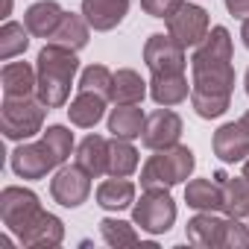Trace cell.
Masks as SVG:
<instances>
[{
  "mask_svg": "<svg viewBox=\"0 0 249 249\" xmlns=\"http://www.w3.org/2000/svg\"><path fill=\"white\" fill-rule=\"evenodd\" d=\"M182 3H185V0H141V9H144L147 15H153V18L167 21V18H170Z\"/></svg>",
  "mask_w": 249,
  "mask_h": 249,
  "instance_id": "d6a6232c",
  "label": "cell"
},
{
  "mask_svg": "<svg viewBox=\"0 0 249 249\" xmlns=\"http://www.w3.org/2000/svg\"><path fill=\"white\" fill-rule=\"evenodd\" d=\"M144 123H147V114L138 106H114L108 114V132L114 138L135 141L144 132Z\"/></svg>",
  "mask_w": 249,
  "mask_h": 249,
  "instance_id": "484cf974",
  "label": "cell"
},
{
  "mask_svg": "<svg viewBox=\"0 0 249 249\" xmlns=\"http://www.w3.org/2000/svg\"><path fill=\"white\" fill-rule=\"evenodd\" d=\"M147 91H150V82H144L138 71L120 68V71H114V82H111L108 100L114 106H138L147 97Z\"/></svg>",
  "mask_w": 249,
  "mask_h": 249,
  "instance_id": "d6986e66",
  "label": "cell"
},
{
  "mask_svg": "<svg viewBox=\"0 0 249 249\" xmlns=\"http://www.w3.org/2000/svg\"><path fill=\"white\" fill-rule=\"evenodd\" d=\"M150 97L159 106H179L191 97V85L185 73H153L150 79Z\"/></svg>",
  "mask_w": 249,
  "mask_h": 249,
  "instance_id": "44dd1931",
  "label": "cell"
},
{
  "mask_svg": "<svg viewBox=\"0 0 249 249\" xmlns=\"http://www.w3.org/2000/svg\"><path fill=\"white\" fill-rule=\"evenodd\" d=\"M214 156L226 164L234 161H246L249 159V129L243 123H223V126L214 132Z\"/></svg>",
  "mask_w": 249,
  "mask_h": 249,
  "instance_id": "7c38bea8",
  "label": "cell"
},
{
  "mask_svg": "<svg viewBox=\"0 0 249 249\" xmlns=\"http://www.w3.org/2000/svg\"><path fill=\"white\" fill-rule=\"evenodd\" d=\"M132 223L147 234H164L176 223V202L167 188H147L132 205Z\"/></svg>",
  "mask_w": 249,
  "mask_h": 249,
  "instance_id": "5b68a950",
  "label": "cell"
},
{
  "mask_svg": "<svg viewBox=\"0 0 249 249\" xmlns=\"http://www.w3.org/2000/svg\"><path fill=\"white\" fill-rule=\"evenodd\" d=\"M100 234H103V240H106L108 246H114V249L138 246V243H141L135 226L126 223V220H117V217H106V220H100Z\"/></svg>",
  "mask_w": 249,
  "mask_h": 249,
  "instance_id": "f1b7e54d",
  "label": "cell"
},
{
  "mask_svg": "<svg viewBox=\"0 0 249 249\" xmlns=\"http://www.w3.org/2000/svg\"><path fill=\"white\" fill-rule=\"evenodd\" d=\"M36 73H38V100L47 108H62L71 97V85L79 73V59L73 50L50 44L41 47L38 59H36Z\"/></svg>",
  "mask_w": 249,
  "mask_h": 249,
  "instance_id": "7a4b0ae2",
  "label": "cell"
},
{
  "mask_svg": "<svg viewBox=\"0 0 249 249\" xmlns=\"http://www.w3.org/2000/svg\"><path fill=\"white\" fill-rule=\"evenodd\" d=\"M129 3L132 0H82V15L91 24V30L108 33L126 18Z\"/></svg>",
  "mask_w": 249,
  "mask_h": 249,
  "instance_id": "5bb4252c",
  "label": "cell"
},
{
  "mask_svg": "<svg viewBox=\"0 0 249 249\" xmlns=\"http://www.w3.org/2000/svg\"><path fill=\"white\" fill-rule=\"evenodd\" d=\"M41 202H38V194L30 191V188H18V185H9L0 191V220L3 226L18 237L38 214H41Z\"/></svg>",
  "mask_w": 249,
  "mask_h": 249,
  "instance_id": "8992f818",
  "label": "cell"
},
{
  "mask_svg": "<svg viewBox=\"0 0 249 249\" xmlns=\"http://www.w3.org/2000/svg\"><path fill=\"white\" fill-rule=\"evenodd\" d=\"M88 36H91V24L85 21V15H73V12H65L59 27L53 30V36L47 38L50 44H59V47H68L73 53H79L85 44H88Z\"/></svg>",
  "mask_w": 249,
  "mask_h": 249,
  "instance_id": "603a6c76",
  "label": "cell"
},
{
  "mask_svg": "<svg viewBox=\"0 0 249 249\" xmlns=\"http://www.w3.org/2000/svg\"><path fill=\"white\" fill-rule=\"evenodd\" d=\"M18 240L24 243V246H33V249H50V246H59L62 240H65V223L56 217V214H50V211H41L21 234H18Z\"/></svg>",
  "mask_w": 249,
  "mask_h": 249,
  "instance_id": "4fadbf2b",
  "label": "cell"
},
{
  "mask_svg": "<svg viewBox=\"0 0 249 249\" xmlns=\"http://www.w3.org/2000/svg\"><path fill=\"white\" fill-rule=\"evenodd\" d=\"M138 170V150L126 138H111L108 144V176H132Z\"/></svg>",
  "mask_w": 249,
  "mask_h": 249,
  "instance_id": "4316f807",
  "label": "cell"
},
{
  "mask_svg": "<svg viewBox=\"0 0 249 249\" xmlns=\"http://www.w3.org/2000/svg\"><path fill=\"white\" fill-rule=\"evenodd\" d=\"M91 194V176L79 164H62L50 179V196L62 208H79Z\"/></svg>",
  "mask_w": 249,
  "mask_h": 249,
  "instance_id": "9c48e42d",
  "label": "cell"
},
{
  "mask_svg": "<svg viewBox=\"0 0 249 249\" xmlns=\"http://www.w3.org/2000/svg\"><path fill=\"white\" fill-rule=\"evenodd\" d=\"M243 176H246V179H249V159H246V161H243Z\"/></svg>",
  "mask_w": 249,
  "mask_h": 249,
  "instance_id": "8d00e7d4",
  "label": "cell"
},
{
  "mask_svg": "<svg viewBox=\"0 0 249 249\" xmlns=\"http://www.w3.org/2000/svg\"><path fill=\"white\" fill-rule=\"evenodd\" d=\"M9 164L15 170V176L21 179H44L50 170H59V161L53 159V153L47 150L44 141H36V144H18L9 156Z\"/></svg>",
  "mask_w": 249,
  "mask_h": 249,
  "instance_id": "8fae6325",
  "label": "cell"
},
{
  "mask_svg": "<svg viewBox=\"0 0 249 249\" xmlns=\"http://www.w3.org/2000/svg\"><path fill=\"white\" fill-rule=\"evenodd\" d=\"M164 24H167V33H170L185 50L202 44V38H205L208 30H211L208 12H205L202 6H196V3H182Z\"/></svg>",
  "mask_w": 249,
  "mask_h": 249,
  "instance_id": "ba28073f",
  "label": "cell"
},
{
  "mask_svg": "<svg viewBox=\"0 0 249 249\" xmlns=\"http://www.w3.org/2000/svg\"><path fill=\"white\" fill-rule=\"evenodd\" d=\"M62 15H65V9L56 3V0H38V3H33L24 12V27L30 30L33 38H44L47 41L53 36V30L59 27Z\"/></svg>",
  "mask_w": 249,
  "mask_h": 249,
  "instance_id": "ac0fdd59",
  "label": "cell"
},
{
  "mask_svg": "<svg viewBox=\"0 0 249 249\" xmlns=\"http://www.w3.org/2000/svg\"><path fill=\"white\" fill-rule=\"evenodd\" d=\"M194 82H191V106L199 117L214 120L229 111L231 91H234V68L231 62H194Z\"/></svg>",
  "mask_w": 249,
  "mask_h": 249,
  "instance_id": "6da1fadb",
  "label": "cell"
},
{
  "mask_svg": "<svg viewBox=\"0 0 249 249\" xmlns=\"http://www.w3.org/2000/svg\"><path fill=\"white\" fill-rule=\"evenodd\" d=\"M243 85H246V94H249V71H246V79H243Z\"/></svg>",
  "mask_w": 249,
  "mask_h": 249,
  "instance_id": "74e56055",
  "label": "cell"
},
{
  "mask_svg": "<svg viewBox=\"0 0 249 249\" xmlns=\"http://www.w3.org/2000/svg\"><path fill=\"white\" fill-rule=\"evenodd\" d=\"M223 226H226V217H217L214 211H199L196 217L188 220V243L202 249H220Z\"/></svg>",
  "mask_w": 249,
  "mask_h": 249,
  "instance_id": "e0dca14e",
  "label": "cell"
},
{
  "mask_svg": "<svg viewBox=\"0 0 249 249\" xmlns=\"http://www.w3.org/2000/svg\"><path fill=\"white\" fill-rule=\"evenodd\" d=\"M97 205L106 211H123L135 205V182L129 176H111L97 188Z\"/></svg>",
  "mask_w": 249,
  "mask_h": 249,
  "instance_id": "cb8c5ba5",
  "label": "cell"
},
{
  "mask_svg": "<svg viewBox=\"0 0 249 249\" xmlns=\"http://www.w3.org/2000/svg\"><path fill=\"white\" fill-rule=\"evenodd\" d=\"M108 144L111 141H106L103 135H85L79 141V147H76V164L91 179L108 173Z\"/></svg>",
  "mask_w": 249,
  "mask_h": 249,
  "instance_id": "7402d4cb",
  "label": "cell"
},
{
  "mask_svg": "<svg viewBox=\"0 0 249 249\" xmlns=\"http://www.w3.org/2000/svg\"><path fill=\"white\" fill-rule=\"evenodd\" d=\"M220 249H249V226H243L237 217H226Z\"/></svg>",
  "mask_w": 249,
  "mask_h": 249,
  "instance_id": "1f68e13d",
  "label": "cell"
},
{
  "mask_svg": "<svg viewBox=\"0 0 249 249\" xmlns=\"http://www.w3.org/2000/svg\"><path fill=\"white\" fill-rule=\"evenodd\" d=\"M185 202L196 211H223V185L217 179H191L185 185Z\"/></svg>",
  "mask_w": 249,
  "mask_h": 249,
  "instance_id": "d4e9b609",
  "label": "cell"
},
{
  "mask_svg": "<svg viewBox=\"0 0 249 249\" xmlns=\"http://www.w3.org/2000/svg\"><path fill=\"white\" fill-rule=\"evenodd\" d=\"M30 47V30L18 21H6L0 27V59L9 62L15 56H21Z\"/></svg>",
  "mask_w": 249,
  "mask_h": 249,
  "instance_id": "83f0119b",
  "label": "cell"
},
{
  "mask_svg": "<svg viewBox=\"0 0 249 249\" xmlns=\"http://www.w3.org/2000/svg\"><path fill=\"white\" fill-rule=\"evenodd\" d=\"M196 167V159L188 147L182 144H173V147H164V150H153V156L144 161L141 167V188H176L182 185L185 179H191Z\"/></svg>",
  "mask_w": 249,
  "mask_h": 249,
  "instance_id": "3957f363",
  "label": "cell"
},
{
  "mask_svg": "<svg viewBox=\"0 0 249 249\" xmlns=\"http://www.w3.org/2000/svg\"><path fill=\"white\" fill-rule=\"evenodd\" d=\"M41 141L47 144V150L53 153V159L59 161V167L71 159V150H73V132L68 129V126H47L44 132H41Z\"/></svg>",
  "mask_w": 249,
  "mask_h": 249,
  "instance_id": "f546056e",
  "label": "cell"
},
{
  "mask_svg": "<svg viewBox=\"0 0 249 249\" xmlns=\"http://www.w3.org/2000/svg\"><path fill=\"white\" fill-rule=\"evenodd\" d=\"M240 38H243V47L249 50V18H243V27H240Z\"/></svg>",
  "mask_w": 249,
  "mask_h": 249,
  "instance_id": "e575fe53",
  "label": "cell"
},
{
  "mask_svg": "<svg viewBox=\"0 0 249 249\" xmlns=\"http://www.w3.org/2000/svg\"><path fill=\"white\" fill-rule=\"evenodd\" d=\"M144 62L150 68V73H185L188 56L185 47L167 33H153L144 44Z\"/></svg>",
  "mask_w": 249,
  "mask_h": 249,
  "instance_id": "52a82bcc",
  "label": "cell"
},
{
  "mask_svg": "<svg viewBox=\"0 0 249 249\" xmlns=\"http://www.w3.org/2000/svg\"><path fill=\"white\" fill-rule=\"evenodd\" d=\"M3 97H33L38 91V73L30 62H6L0 71Z\"/></svg>",
  "mask_w": 249,
  "mask_h": 249,
  "instance_id": "9a60e30c",
  "label": "cell"
},
{
  "mask_svg": "<svg viewBox=\"0 0 249 249\" xmlns=\"http://www.w3.org/2000/svg\"><path fill=\"white\" fill-rule=\"evenodd\" d=\"M223 185V214L226 217H249V179L246 176H226L223 170L214 173Z\"/></svg>",
  "mask_w": 249,
  "mask_h": 249,
  "instance_id": "ffe728a7",
  "label": "cell"
},
{
  "mask_svg": "<svg viewBox=\"0 0 249 249\" xmlns=\"http://www.w3.org/2000/svg\"><path fill=\"white\" fill-rule=\"evenodd\" d=\"M111 82H114V73L106 65H88L79 73V91H97V94L108 97L111 94Z\"/></svg>",
  "mask_w": 249,
  "mask_h": 249,
  "instance_id": "4dcf8cb0",
  "label": "cell"
},
{
  "mask_svg": "<svg viewBox=\"0 0 249 249\" xmlns=\"http://www.w3.org/2000/svg\"><path fill=\"white\" fill-rule=\"evenodd\" d=\"M47 111L50 108L38 100V94H33V97H3V106H0V132L9 141H30L33 135L44 132Z\"/></svg>",
  "mask_w": 249,
  "mask_h": 249,
  "instance_id": "277c9868",
  "label": "cell"
},
{
  "mask_svg": "<svg viewBox=\"0 0 249 249\" xmlns=\"http://www.w3.org/2000/svg\"><path fill=\"white\" fill-rule=\"evenodd\" d=\"M240 123H243V126L249 129V111H243V117H240Z\"/></svg>",
  "mask_w": 249,
  "mask_h": 249,
  "instance_id": "d590c367",
  "label": "cell"
},
{
  "mask_svg": "<svg viewBox=\"0 0 249 249\" xmlns=\"http://www.w3.org/2000/svg\"><path fill=\"white\" fill-rule=\"evenodd\" d=\"M226 9L234 18H249V0H226Z\"/></svg>",
  "mask_w": 249,
  "mask_h": 249,
  "instance_id": "836d02e7",
  "label": "cell"
},
{
  "mask_svg": "<svg viewBox=\"0 0 249 249\" xmlns=\"http://www.w3.org/2000/svg\"><path fill=\"white\" fill-rule=\"evenodd\" d=\"M106 103H108V97H103L97 91H79L68 106V117L79 129H94L106 114Z\"/></svg>",
  "mask_w": 249,
  "mask_h": 249,
  "instance_id": "2e32d148",
  "label": "cell"
},
{
  "mask_svg": "<svg viewBox=\"0 0 249 249\" xmlns=\"http://www.w3.org/2000/svg\"><path fill=\"white\" fill-rule=\"evenodd\" d=\"M182 129H185V126H182V117H179L173 108L161 106V108H156L153 114H147L144 132H141V144H144L147 150L173 147V144H179Z\"/></svg>",
  "mask_w": 249,
  "mask_h": 249,
  "instance_id": "30bf717a",
  "label": "cell"
}]
</instances>
